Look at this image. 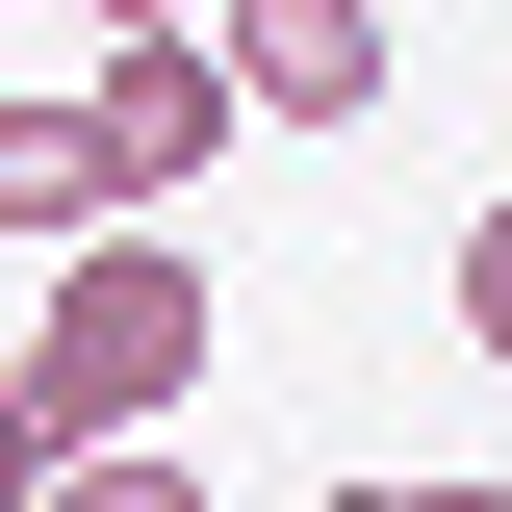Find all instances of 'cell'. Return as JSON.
<instances>
[{
    "instance_id": "cell-1",
    "label": "cell",
    "mask_w": 512,
    "mask_h": 512,
    "mask_svg": "<svg viewBox=\"0 0 512 512\" xmlns=\"http://www.w3.org/2000/svg\"><path fill=\"white\" fill-rule=\"evenodd\" d=\"M180 384H205V256H180V231H77L52 308H26V384H0V410L77 461V436H154Z\"/></svg>"
},
{
    "instance_id": "cell-2",
    "label": "cell",
    "mask_w": 512,
    "mask_h": 512,
    "mask_svg": "<svg viewBox=\"0 0 512 512\" xmlns=\"http://www.w3.org/2000/svg\"><path fill=\"white\" fill-rule=\"evenodd\" d=\"M77 103H103V180H128V205H180L205 154H231V128H256L205 26H103V77H77Z\"/></svg>"
},
{
    "instance_id": "cell-3",
    "label": "cell",
    "mask_w": 512,
    "mask_h": 512,
    "mask_svg": "<svg viewBox=\"0 0 512 512\" xmlns=\"http://www.w3.org/2000/svg\"><path fill=\"white\" fill-rule=\"evenodd\" d=\"M180 26L231 52L256 128H359V103H384V0H180Z\"/></svg>"
},
{
    "instance_id": "cell-4",
    "label": "cell",
    "mask_w": 512,
    "mask_h": 512,
    "mask_svg": "<svg viewBox=\"0 0 512 512\" xmlns=\"http://www.w3.org/2000/svg\"><path fill=\"white\" fill-rule=\"evenodd\" d=\"M0 231H26V256L128 231V180H103V103H0Z\"/></svg>"
},
{
    "instance_id": "cell-5",
    "label": "cell",
    "mask_w": 512,
    "mask_h": 512,
    "mask_svg": "<svg viewBox=\"0 0 512 512\" xmlns=\"http://www.w3.org/2000/svg\"><path fill=\"white\" fill-rule=\"evenodd\" d=\"M52 512H205V487H180L154 436H77V461H52Z\"/></svg>"
},
{
    "instance_id": "cell-6",
    "label": "cell",
    "mask_w": 512,
    "mask_h": 512,
    "mask_svg": "<svg viewBox=\"0 0 512 512\" xmlns=\"http://www.w3.org/2000/svg\"><path fill=\"white\" fill-rule=\"evenodd\" d=\"M461 333H487V384H512V180L461 205Z\"/></svg>"
},
{
    "instance_id": "cell-7",
    "label": "cell",
    "mask_w": 512,
    "mask_h": 512,
    "mask_svg": "<svg viewBox=\"0 0 512 512\" xmlns=\"http://www.w3.org/2000/svg\"><path fill=\"white\" fill-rule=\"evenodd\" d=\"M0 512H52V436H26V410H0Z\"/></svg>"
},
{
    "instance_id": "cell-8",
    "label": "cell",
    "mask_w": 512,
    "mask_h": 512,
    "mask_svg": "<svg viewBox=\"0 0 512 512\" xmlns=\"http://www.w3.org/2000/svg\"><path fill=\"white\" fill-rule=\"evenodd\" d=\"M359 512H512V487H359Z\"/></svg>"
},
{
    "instance_id": "cell-9",
    "label": "cell",
    "mask_w": 512,
    "mask_h": 512,
    "mask_svg": "<svg viewBox=\"0 0 512 512\" xmlns=\"http://www.w3.org/2000/svg\"><path fill=\"white\" fill-rule=\"evenodd\" d=\"M103 26H180V0H103Z\"/></svg>"
},
{
    "instance_id": "cell-10",
    "label": "cell",
    "mask_w": 512,
    "mask_h": 512,
    "mask_svg": "<svg viewBox=\"0 0 512 512\" xmlns=\"http://www.w3.org/2000/svg\"><path fill=\"white\" fill-rule=\"evenodd\" d=\"M308 512H359V487H308Z\"/></svg>"
}]
</instances>
